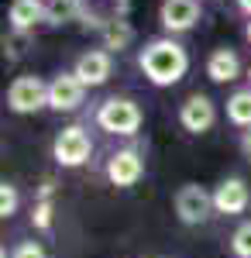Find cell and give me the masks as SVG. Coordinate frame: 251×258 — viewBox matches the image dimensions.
I'll use <instances>...</instances> for the list:
<instances>
[{
	"label": "cell",
	"instance_id": "1",
	"mask_svg": "<svg viewBox=\"0 0 251 258\" xmlns=\"http://www.w3.org/2000/svg\"><path fill=\"white\" fill-rule=\"evenodd\" d=\"M138 66H141L145 80L152 83V86H175V83L190 73V52L172 35L148 38L145 48L138 52Z\"/></svg>",
	"mask_w": 251,
	"mask_h": 258
},
{
	"label": "cell",
	"instance_id": "2",
	"mask_svg": "<svg viewBox=\"0 0 251 258\" xmlns=\"http://www.w3.org/2000/svg\"><path fill=\"white\" fill-rule=\"evenodd\" d=\"M141 120H145V114H141V107L131 97H107L97 107V127L107 131V135L131 138V135H138Z\"/></svg>",
	"mask_w": 251,
	"mask_h": 258
},
{
	"label": "cell",
	"instance_id": "3",
	"mask_svg": "<svg viewBox=\"0 0 251 258\" xmlns=\"http://www.w3.org/2000/svg\"><path fill=\"white\" fill-rule=\"evenodd\" d=\"M172 210L179 224H186V227H200V224H207L213 210V193L210 189H203L200 182H182L179 189H175L172 197Z\"/></svg>",
	"mask_w": 251,
	"mask_h": 258
},
{
	"label": "cell",
	"instance_id": "4",
	"mask_svg": "<svg viewBox=\"0 0 251 258\" xmlns=\"http://www.w3.org/2000/svg\"><path fill=\"white\" fill-rule=\"evenodd\" d=\"M48 107V83L35 76V73H24L14 76L7 86V110L14 114H38Z\"/></svg>",
	"mask_w": 251,
	"mask_h": 258
},
{
	"label": "cell",
	"instance_id": "5",
	"mask_svg": "<svg viewBox=\"0 0 251 258\" xmlns=\"http://www.w3.org/2000/svg\"><path fill=\"white\" fill-rule=\"evenodd\" d=\"M93 155V141L86 135V127H79V124H69V127H62L52 141V159L62 165V169H79V165H86Z\"/></svg>",
	"mask_w": 251,
	"mask_h": 258
},
{
	"label": "cell",
	"instance_id": "6",
	"mask_svg": "<svg viewBox=\"0 0 251 258\" xmlns=\"http://www.w3.org/2000/svg\"><path fill=\"white\" fill-rule=\"evenodd\" d=\"M203 18V4L200 0H162L158 4V24L169 35H186L193 31Z\"/></svg>",
	"mask_w": 251,
	"mask_h": 258
},
{
	"label": "cell",
	"instance_id": "7",
	"mask_svg": "<svg viewBox=\"0 0 251 258\" xmlns=\"http://www.w3.org/2000/svg\"><path fill=\"white\" fill-rule=\"evenodd\" d=\"M179 124L190 135H207L213 124H217V103L207 93H190V97L179 103Z\"/></svg>",
	"mask_w": 251,
	"mask_h": 258
},
{
	"label": "cell",
	"instance_id": "8",
	"mask_svg": "<svg viewBox=\"0 0 251 258\" xmlns=\"http://www.w3.org/2000/svg\"><path fill=\"white\" fill-rule=\"evenodd\" d=\"M141 176H145V155L138 148H120V152H114L107 159V179H110V186H117V189L138 186Z\"/></svg>",
	"mask_w": 251,
	"mask_h": 258
},
{
	"label": "cell",
	"instance_id": "9",
	"mask_svg": "<svg viewBox=\"0 0 251 258\" xmlns=\"http://www.w3.org/2000/svg\"><path fill=\"white\" fill-rule=\"evenodd\" d=\"M248 207H251V189L241 176H227V179L217 182V189H213V210H217V214L237 217V214H244Z\"/></svg>",
	"mask_w": 251,
	"mask_h": 258
},
{
	"label": "cell",
	"instance_id": "10",
	"mask_svg": "<svg viewBox=\"0 0 251 258\" xmlns=\"http://www.w3.org/2000/svg\"><path fill=\"white\" fill-rule=\"evenodd\" d=\"M73 73H76V80L86 86V90H93V86H103V83L110 80V73H114V59H110V52L107 48H90V52H83L73 66Z\"/></svg>",
	"mask_w": 251,
	"mask_h": 258
},
{
	"label": "cell",
	"instance_id": "11",
	"mask_svg": "<svg viewBox=\"0 0 251 258\" xmlns=\"http://www.w3.org/2000/svg\"><path fill=\"white\" fill-rule=\"evenodd\" d=\"M86 97V86L76 80V73H58L55 80L48 83V110L58 114H73Z\"/></svg>",
	"mask_w": 251,
	"mask_h": 258
},
{
	"label": "cell",
	"instance_id": "12",
	"mask_svg": "<svg viewBox=\"0 0 251 258\" xmlns=\"http://www.w3.org/2000/svg\"><path fill=\"white\" fill-rule=\"evenodd\" d=\"M45 14H48V0H11L7 24H11V31L31 35L38 24H45Z\"/></svg>",
	"mask_w": 251,
	"mask_h": 258
},
{
	"label": "cell",
	"instance_id": "13",
	"mask_svg": "<svg viewBox=\"0 0 251 258\" xmlns=\"http://www.w3.org/2000/svg\"><path fill=\"white\" fill-rule=\"evenodd\" d=\"M97 35H100V45L114 55V52H124V48H131V45H135V24H131L128 18L107 14Z\"/></svg>",
	"mask_w": 251,
	"mask_h": 258
},
{
	"label": "cell",
	"instance_id": "14",
	"mask_svg": "<svg viewBox=\"0 0 251 258\" xmlns=\"http://www.w3.org/2000/svg\"><path fill=\"white\" fill-rule=\"evenodd\" d=\"M90 14V0H48V14H45V24L48 28H69V24H79Z\"/></svg>",
	"mask_w": 251,
	"mask_h": 258
},
{
	"label": "cell",
	"instance_id": "15",
	"mask_svg": "<svg viewBox=\"0 0 251 258\" xmlns=\"http://www.w3.org/2000/svg\"><path fill=\"white\" fill-rule=\"evenodd\" d=\"M207 76L213 83H234L241 76V55L234 52V48H213L210 55H207Z\"/></svg>",
	"mask_w": 251,
	"mask_h": 258
},
{
	"label": "cell",
	"instance_id": "16",
	"mask_svg": "<svg viewBox=\"0 0 251 258\" xmlns=\"http://www.w3.org/2000/svg\"><path fill=\"white\" fill-rule=\"evenodd\" d=\"M55 182L52 179H45L38 186V200H35V210H31V224H35V231H52V224H55Z\"/></svg>",
	"mask_w": 251,
	"mask_h": 258
},
{
	"label": "cell",
	"instance_id": "17",
	"mask_svg": "<svg viewBox=\"0 0 251 258\" xmlns=\"http://www.w3.org/2000/svg\"><path fill=\"white\" fill-rule=\"evenodd\" d=\"M227 120L234 127H241V131L251 127V86L248 90H234L227 97Z\"/></svg>",
	"mask_w": 251,
	"mask_h": 258
},
{
	"label": "cell",
	"instance_id": "18",
	"mask_svg": "<svg viewBox=\"0 0 251 258\" xmlns=\"http://www.w3.org/2000/svg\"><path fill=\"white\" fill-rule=\"evenodd\" d=\"M28 45H31V35H24V31H7V35H4V59L18 62Z\"/></svg>",
	"mask_w": 251,
	"mask_h": 258
},
{
	"label": "cell",
	"instance_id": "19",
	"mask_svg": "<svg viewBox=\"0 0 251 258\" xmlns=\"http://www.w3.org/2000/svg\"><path fill=\"white\" fill-rule=\"evenodd\" d=\"M18 207H21L18 186H14V182H0V217L11 220L14 214H18Z\"/></svg>",
	"mask_w": 251,
	"mask_h": 258
},
{
	"label": "cell",
	"instance_id": "20",
	"mask_svg": "<svg viewBox=\"0 0 251 258\" xmlns=\"http://www.w3.org/2000/svg\"><path fill=\"white\" fill-rule=\"evenodd\" d=\"M231 255L234 258H251V220L237 224V231L231 234Z\"/></svg>",
	"mask_w": 251,
	"mask_h": 258
},
{
	"label": "cell",
	"instance_id": "21",
	"mask_svg": "<svg viewBox=\"0 0 251 258\" xmlns=\"http://www.w3.org/2000/svg\"><path fill=\"white\" fill-rule=\"evenodd\" d=\"M11 258H48V251L41 248L38 241H21L18 248L11 251Z\"/></svg>",
	"mask_w": 251,
	"mask_h": 258
},
{
	"label": "cell",
	"instance_id": "22",
	"mask_svg": "<svg viewBox=\"0 0 251 258\" xmlns=\"http://www.w3.org/2000/svg\"><path fill=\"white\" fill-rule=\"evenodd\" d=\"M241 155L251 162V127H248V131H241Z\"/></svg>",
	"mask_w": 251,
	"mask_h": 258
},
{
	"label": "cell",
	"instance_id": "23",
	"mask_svg": "<svg viewBox=\"0 0 251 258\" xmlns=\"http://www.w3.org/2000/svg\"><path fill=\"white\" fill-rule=\"evenodd\" d=\"M237 7H241V11H244V14L251 18V0H237Z\"/></svg>",
	"mask_w": 251,
	"mask_h": 258
},
{
	"label": "cell",
	"instance_id": "24",
	"mask_svg": "<svg viewBox=\"0 0 251 258\" xmlns=\"http://www.w3.org/2000/svg\"><path fill=\"white\" fill-rule=\"evenodd\" d=\"M244 38H248V41H251V21H248V28H244Z\"/></svg>",
	"mask_w": 251,
	"mask_h": 258
},
{
	"label": "cell",
	"instance_id": "25",
	"mask_svg": "<svg viewBox=\"0 0 251 258\" xmlns=\"http://www.w3.org/2000/svg\"><path fill=\"white\" fill-rule=\"evenodd\" d=\"M248 83H251V66H248Z\"/></svg>",
	"mask_w": 251,
	"mask_h": 258
}]
</instances>
